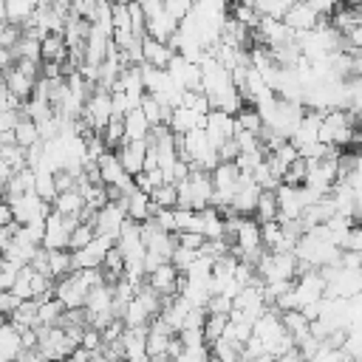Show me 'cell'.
I'll use <instances>...</instances> for the list:
<instances>
[{
  "label": "cell",
  "instance_id": "f546056e",
  "mask_svg": "<svg viewBox=\"0 0 362 362\" xmlns=\"http://www.w3.org/2000/svg\"><path fill=\"white\" fill-rule=\"evenodd\" d=\"M342 351H345L348 359H362V325H354V328L345 331Z\"/></svg>",
  "mask_w": 362,
  "mask_h": 362
},
{
  "label": "cell",
  "instance_id": "74e56055",
  "mask_svg": "<svg viewBox=\"0 0 362 362\" xmlns=\"http://www.w3.org/2000/svg\"><path fill=\"white\" fill-rule=\"evenodd\" d=\"M218 156H221V161H235V158L240 156V144H238V139H235V136L226 139V141L218 147Z\"/></svg>",
  "mask_w": 362,
  "mask_h": 362
},
{
  "label": "cell",
  "instance_id": "836d02e7",
  "mask_svg": "<svg viewBox=\"0 0 362 362\" xmlns=\"http://www.w3.org/2000/svg\"><path fill=\"white\" fill-rule=\"evenodd\" d=\"M175 238H178V246H187V249H201L204 240H206V235L195 232V229H178Z\"/></svg>",
  "mask_w": 362,
  "mask_h": 362
},
{
  "label": "cell",
  "instance_id": "4fadbf2b",
  "mask_svg": "<svg viewBox=\"0 0 362 362\" xmlns=\"http://www.w3.org/2000/svg\"><path fill=\"white\" fill-rule=\"evenodd\" d=\"M127 218H133V221H147V218H153V201H150V192H144V189H133L130 195H127Z\"/></svg>",
  "mask_w": 362,
  "mask_h": 362
},
{
  "label": "cell",
  "instance_id": "d590c367",
  "mask_svg": "<svg viewBox=\"0 0 362 362\" xmlns=\"http://www.w3.org/2000/svg\"><path fill=\"white\" fill-rule=\"evenodd\" d=\"M235 305V300L229 294H209L206 300V311H215V314H229Z\"/></svg>",
  "mask_w": 362,
  "mask_h": 362
},
{
  "label": "cell",
  "instance_id": "8d00e7d4",
  "mask_svg": "<svg viewBox=\"0 0 362 362\" xmlns=\"http://www.w3.org/2000/svg\"><path fill=\"white\" fill-rule=\"evenodd\" d=\"M311 3V8L320 14V17H325V20H331V14L342 6V0H308Z\"/></svg>",
  "mask_w": 362,
  "mask_h": 362
},
{
  "label": "cell",
  "instance_id": "6da1fadb",
  "mask_svg": "<svg viewBox=\"0 0 362 362\" xmlns=\"http://www.w3.org/2000/svg\"><path fill=\"white\" fill-rule=\"evenodd\" d=\"M113 243H116L113 238L96 235L88 246L71 249V263H74V269H96V266H102V260H105V255H107V249H110Z\"/></svg>",
  "mask_w": 362,
  "mask_h": 362
},
{
  "label": "cell",
  "instance_id": "2e32d148",
  "mask_svg": "<svg viewBox=\"0 0 362 362\" xmlns=\"http://www.w3.org/2000/svg\"><path fill=\"white\" fill-rule=\"evenodd\" d=\"M62 311H65V303L59 297H42L40 300V308H37V325H59L62 320Z\"/></svg>",
  "mask_w": 362,
  "mask_h": 362
},
{
  "label": "cell",
  "instance_id": "9c48e42d",
  "mask_svg": "<svg viewBox=\"0 0 362 362\" xmlns=\"http://www.w3.org/2000/svg\"><path fill=\"white\" fill-rule=\"evenodd\" d=\"M141 54H144V62H150V65H156V68H167L170 59L175 57V48H173L170 42H161V40L144 34V37H141Z\"/></svg>",
  "mask_w": 362,
  "mask_h": 362
},
{
  "label": "cell",
  "instance_id": "ac0fdd59",
  "mask_svg": "<svg viewBox=\"0 0 362 362\" xmlns=\"http://www.w3.org/2000/svg\"><path fill=\"white\" fill-rule=\"evenodd\" d=\"M0 351L3 356H17L23 351V337H20V328L8 320L3 328H0Z\"/></svg>",
  "mask_w": 362,
  "mask_h": 362
},
{
  "label": "cell",
  "instance_id": "52a82bcc",
  "mask_svg": "<svg viewBox=\"0 0 362 362\" xmlns=\"http://www.w3.org/2000/svg\"><path fill=\"white\" fill-rule=\"evenodd\" d=\"M147 328L150 325H124V334H122L124 359H150V354H147Z\"/></svg>",
  "mask_w": 362,
  "mask_h": 362
},
{
  "label": "cell",
  "instance_id": "7c38bea8",
  "mask_svg": "<svg viewBox=\"0 0 362 362\" xmlns=\"http://www.w3.org/2000/svg\"><path fill=\"white\" fill-rule=\"evenodd\" d=\"M51 206L59 212V215H79L88 204H85V195L74 187V189H65V192H57V198L51 201Z\"/></svg>",
  "mask_w": 362,
  "mask_h": 362
},
{
  "label": "cell",
  "instance_id": "8fae6325",
  "mask_svg": "<svg viewBox=\"0 0 362 362\" xmlns=\"http://www.w3.org/2000/svg\"><path fill=\"white\" fill-rule=\"evenodd\" d=\"M3 76H6V85H8V93H11V96H17L20 102L31 99V93H34V85H37V79H34V76L23 74L17 65H11L8 71H3Z\"/></svg>",
  "mask_w": 362,
  "mask_h": 362
},
{
  "label": "cell",
  "instance_id": "ab89813d",
  "mask_svg": "<svg viewBox=\"0 0 362 362\" xmlns=\"http://www.w3.org/2000/svg\"><path fill=\"white\" fill-rule=\"evenodd\" d=\"M14 62H17V54H14V48H6V45H0V71H8Z\"/></svg>",
  "mask_w": 362,
  "mask_h": 362
},
{
  "label": "cell",
  "instance_id": "f35d334b",
  "mask_svg": "<svg viewBox=\"0 0 362 362\" xmlns=\"http://www.w3.org/2000/svg\"><path fill=\"white\" fill-rule=\"evenodd\" d=\"M17 305H20V297H17L11 288H0V314H6V317H8Z\"/></svg>",
  "mask_w": 362,
  "mask_h": 362
},
{
  "label": "cell",
  "instance_id": "7bdbcfd3",
  "mask_svg": "<svg viewBox=\"0 0 362 362\" xmlns=\"http://www.w3.org/2000/svg\"><path fill=\"white\" fill-rule=\"evenodd\" d=\"M0 20H8V8H6V0H0Z\"/></svg>",
  "mask_w": 362,
  "mask_h": 362
},
{
  "label": "cell",
  "instance_id": "7402d4cb",
  "mask_svg": "<svg viewBox=\"0 0 362 362\" xmlns=\"http://www.w3.org/2000/svg\"><path fill=\"white\" fill-rule=\"evenodd\" d=\"M34 192L42 198V201H54L57 198V184H54V173L45 170V167H37L34 170Z\"/></svg>",
  "mask_w": 362,
  "mask_h": 362
},
{
  "label": "cell",
  "instance_id": "603a6c76",
  "mask_svg": "<svg viewBox=\"0 0 362 362\" xmlns=\"http://www.w3.org/2000/svg\"><path fill=\"white\" fill-rule=\"evenodd\" d=\"M235 122H238L240 130H249V133H255V136L263 133V119H260V113H257L255 105H243V107L235 113Z\"/></svg>",
  "mask_w": 362,
  "mask_h": 362
},
{
  "label": "cell",
  "instance_id": "30bf717a",
  "mask_svg": "<svg viewBox=\"0 0 362 362\" xmlns=\"http://www.w3.org/2000/svg\"><path fill=\"white\" fill-rule=\"evenodd\" d=\"M175 31H178V20H175L173 14H167L164 8L147 17L144 34H150V37H156V40H161V42H170V37H173Z\"/></svg>",
  "mask_w": 362,
  "mask_h": 362
},
{
  "label": "cell",
  "instance_id": "3957f363",
  "mask_svg": "<svg viewBox=\"0 0 362 362\" xmlns=\"http://www.w3.org/2000/svg\"><path fill=\"white\" fill-rule=\"evenodd\" d=\"M206 136H209V141L215 144V147H221L226 139H232L235 136V130H238V122H235V113H229V110H221V107H212L209 113H206Z\"/></svg>",
  "mask_w": 362,
  "mask_h": 362
},
{
  "label": "cell",
  "instance_id": "8992f818",
  "mask_svg": "<svg viewBox=\"0 0 362 362\" xmlns=\"http://www.w3.org/2000/svg\"><path fill=\"white\" fill-rule=\"evenodd\" d=\"M116 156L122 161V167L130 173V175H139L144 170V156H147V139H133V141H124L122 147H116Z\"/></svg>",
  "mask_w": 362,
  "mask_h": 362
},
{
  "label": "cell",
  "instance_id": "ffe728a7",
  "mask_svg": "<svg viewBox=\"0 0 362 362\" xmlns=\"http://www.w3.org/2000/svg\"><path fill=\"white\" fill-rule=\"evenodd\" d=\"M255 218H257L260 223L277 218V189H260L257 206H255Z\"/></svg>",
  "mask_w": 362,
  "mask_h": 362
},
{
  "label": "cell",
  "instance_id": "f1b7e54d",
  "mask_svg": "<svg viewBox=\"0 0 362 362\" xmlns=\"http://www.w3.org/2000/svg\"><path fill=\"white\" fill-rule=\"evenodd\" d=\"M6 8H8V20L23 25L37 11V0H6Z\"/></svg>",
  "mask_w": 362,
  "mask_h": 362
},
{
  "label": "cell",
  "instance_id": "277c9868",
  "mask_svg": "<svg viewBox=\"0 0 362 362\" xmlns=\"http://www.w3.org/2000/svg\"><path fill=\"white\" fill-rule=\"evenodd\" d=\"M283 20H286L294 31H311V28H317L325 17H320V14L311 8L308 0H294V3L288 6V11L283 14Z\"/></svg>",
  "mask_w": 362,
  "mask_h": 362
},
{
  "label": "cell",
  "instance_id": "9a60e30c",
  "mask_svg": "<svg viewBox=\"0 0 362 362\" xmlns=\"http://www.w3.org/2000/svg\"><path fill=\"white\" fill-rule=\"evenodd\" d=\"M150 127H153V124L147 122V116L141 113V107H133V110L124 113V139H127V141H133V139H147Z\"/></svg>",
  "mask_w": 362,
  "mask_h": 362
},
{
  "label": "cell",
  "instance_id": "d4e9b609",
  "mask_svg": "<svg viewBox=\"0 0 362 362\" xmlns=\"http://www.w3.org/2000/svg\"><path fill=\"white\" fill-rule=\"evenodd\" d=\"M102 139H105V144L110 147V150H116V147H122L127 139H124V116H110V122L105 124V130H102Z\"/></svg>",
  "mask_w": 362,
  "mask_h": 362
},
{
  "label": "cell",
  "instance_id": "d6986e66",
  "mask_svg": "<svg viewBox=\"0 0 362 362\" xmlns=\"http://www.w3.org/2000/svg\"><path fill=\"white\" fill-rule=\"evenodd\" d=\"M14 139H17V144H23V147L37 144V141L42 139V136H40V124H37L34 119H28V116H20L17 124H14Z\"/></svg>",
  "mask_w": 362,
  "mask_h": 362
},
{
  "label": "cell",
  "instance_id": "44dd1931",
  "mask_svg": "<svg viewBox=\"0 0 362 362\" xmlns=\"http://www.w3.org/2000/svg\"><path fill=\"white\" fill-rule=\"evenodd\" d=\"M48 272L54 280L65 277L68 272H74V263H71V249H48Z\"/></svg>",
  "mask_w": 362,
  "mask_h": 362
},
{
  "label": "cell",
  "instance_id": "5b68a950",
  "mask_svg": "<svg viewBox=\"0 0 362 362\" xmlns=\"http://www.w3.org/2000/svg\"><path fill=\"white\" fill-rule=\"evenodd\" d=\"M178 269H175V263L173 260H164L158 269H153L150 274H147V283L161 294V297H173V294H178Z\"/></svg>",
  "mask_w": 362,
  "mask_h": 362
},
{
  "label": "cell",
  "instance_id": "e575fe53",
  "mask_svg": "<svg viewBox=\"0 0 362 362\" xmlns=\"http://www.w3.org/2000/svg\"><path fill=\"white\" fill-rule=\"evenodd\" d=\"M198 257V249H187V246H175V252H173V263H175V269L178 272H184V269H189V263Z\"/></svg>",
  "mask_w": 362,
  "mask_h": 362
},
{
  "label": "cell",
  "instance_id": "ee69618b",
  "mask_svg": "<svg viewBox=\"0 0 362 362\" xmlns=\"http://www.w3.org/2000/svg\"><path fill=\"white\" fill-rule=\"evenodd\" d=\"M6 322H8V317H6V314H0V328H3Z\"/></svg>",
  "mask_w": 362,
  "mask_h": 362
},
{
  "label": "cell",
  "instance_id": "d6a6232c",
  "mask_svg": "<svg viewBox=\"0 0 362 362\" xmlns=\"http://www.w3.org/2000/svg\"><path fill=\"white\" fill-rule=\"evenodd\" d=\"M339 249H342V252H362V223L354 221V226L345 232Z\"/></svg>",
  "mask_w": 362,
  "mask_h": 362
},
{
  "label": "cell",
  "instance_id": "4dcf8cb0",
  "mask_svg": "<svg viewBox=\"0 0 362 362\" xmlns=\"http://www.w3.org/2000/svg\"><path fill=\"white\" fill-rule=\"evenodd\" d=\"M291 3L294 0H255V8L260 11V17H280L283 20V14L288 11Z\"/></svg>",
  "mask_w": 362,
  "mask_h": 362
},
{
  "label": "cell",
  "instance_id": "60d3db41",
  "mask_svg": "<svg viewBox=\"0 0 362 362\" xmlns=\"http://www.w3.org/2000/svg\"><path fill=\"white\" fill-rule=\"evenodd\" d=\"M11 221H14L11 204H8V198H6V195H0V226H6V223H11Z\"/></svg>",
  "mask_w": 362,
  "mask_h": 362
},
{
  "label": "cell",
  "instance_id": "cb8c5ba5",
  "mask_svg": "<svg viewBox=\"0 0 362 362\" xmlns=\"http://www.w3.org/2000/svg\"><path fill=\"white\" fill-rule=\"evenodd\" d=\"M150 201H153V212H156L158 206H178V184H173V181L158 184V187L150 192Z\"/></svg>",
  "mask_w": 362,
  "mask_h": 362
},
{
  "label": "cell",
  "instance_id": "ba28073f",
  "mask_svg": "<svg viewBox=\"0 0 362 362\" xmlns=\"http://www.w3.org/2000/svg\"><path fill=\"white\" fill-rule=\"evenodd\" d=\"M167 124H170L173 133H189L195 127H206V113H195L187 105H175L170 110V122Z\"/></svg>",
  "mask_w": 362,
  "mask_h": 362
},
{
  "label": "cell",
  "instance_id": "484cf974",
  "mask_svg": "<svg viewBox=\"0 0 362 362\" xmlns=\"http://www.w3.org/2000/svg\"><path fill=\"white\" fill-rule=\"evenodd\" d=\"M252 178L257 181L260 189H277L280 187V175H274V170H272V164L266 158L252 167Z\"/></svg>",
  "mask_w": 362,
  "mask_h": 362
},
{
  "label": "cell",
  "instance_id": "4316f807",
  "mask_svg": "<svg viewBox=\"0 0 362 362\" xmlns=\"http://www.w3.org/2000/svg\"><path fill=\"white\" fill-rule=\"evenodd\" d=\"M93 238H96V226H93V221H79V223L71 229L68 249H82V246H88Z\"/></svg>",
  "mask_w": 362,
  "mask_h": 362
},
{
  "label": "cell",
  "instance_id": "e0dca14e",
  "mask_svg": "<svg viewBox=\"0 0 362 362\" xmlns=\"http://www.w3.org/2000/svg\"><path fill=\"white\" fill-rule=\"evenodd\" d=\"M139 107H141V113L147 116V122H150V124H167V122H170V110H173V107L161 105V102H158L153 93H147V90H144V96H141Z\"/></svg>",
  "mask_w": 362,
  "mask_h": 362
},
{
  "label": "cell",
  "instance_id": "b9f144b4",
  "mask_svg": "<svg viewBox=\"0 0 362 362\" xmlns=\"http://www.w3.org/2000/svg\"><path fill=\"white\" fill-rule=\"evenodd\" d=\"M354 221L362 223V195H359V201H356V206H354Z\"/></svg>",
  "mask_w": 362,
  "mask_h": 362
},
{
  "label": "cell",
  "instance_id": "7a4b0ae2",
  "mask_svg": "<svg viewBox=\"0 0 362 362\" xmlns=\"http://www.w3.org/2000/svg\"><path fill=\"white\" fill-rule=\"evenodd\" d=\"M127 221V209L119 204V201H107L102 209H96V218H93V226H96V235H107V238H119L122 226Z\"/></svg>",
  "mask_w": 362,
  "mask_h": 362
},
{
  "label": "cell",
  "instance_id": "5bb4252c",
  "mask_svg": "<svg viewBox=\"0 0 362 362\" xmlns=\"http://www.w3.org/2000/svg\"><path fill=\"white\" fill-rule=\"evenodd\" d=\"M280 317H283V325H286V331L294 337V342H300V339H305L308 334H311V320L300 311V308H288V311H280Z\"/></svg>",
  "mask_w": 362,
  "mask_h": 362
},
{
  "label": "cell",
  "instance_id": "f6af8a7d",
  "mask_svg": "<svg viewBox=\"0 0 362 362\" xmlns=\"http://www.w3.org/2000/svg\"><path fill=\"white\" fill-rule=\"evenodd\" d=\"M107 3H130V0H107Z\"/></svg>",
  "mask_w": 362,
  "mask_h": 362
},
{
  "label": "cell",
  "instance_id": "1f68e13d",
  "mask_svg": "<svg viewBox=\"0 0 362 362\" xmlns=\"http://www.w3.org/2000/svg\"><path fill=\"white\" fill-rule=\"evenodd\" d=\"M305 175H308V161L300 156V158H294V161L286 167L283 184H305Z\"/></svg>",
  "mask_w": 362,
  "mask_h": 362
},
{
  "label": "cell",
  "instance_id": "83f0119b",
  "mask_svg": "<svg viewBox=\"0 0 362 362\" xmlns=\"http://www.w3.org/2000/svg\"><path fill=\"white\" fill-rule=\"evenodd\" d=\"M226 322H229V314L206 311V320H204V339H206V342H215L218 337H223Z\"/></svg>",
  "mask_w": 362,
  "mask_h": 362
}]
</instances>
